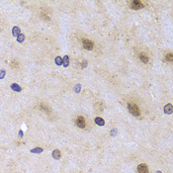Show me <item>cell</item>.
Wrapping results in <instances>:
<instances>
[{"instance_id":"obj_11","label":"cell","mask_w":173,"mask_h":173,"mask_svg":"<svg viewBox=\"0 0 173 173\" xmlns=\"http://www.w3.org/2000/svg\"><path fill=\"white\" fill-rule=\"evenodd\" d=\"M40 109H41L42 111H44V112H46V113H48V112H50V109H49V107L46 105H45V104H41L40 105Z\"/></svg>"},{"instance_id":"obj_1","label":"cell","mask_w":173,"mask_h":173,"mask_svg":"<svg viewBox=\"0 0 173 173\" xmlns=\"http://www.w3.org/2000/svg\"><path fill=\"white\" fill-rule=\"evenodd\" d=\"M128 109H129L130 113H131L132 116L138 117L139 115H141V110H139V108L137 107V105H136L134 103H130L128 105Z\"/></svg>"},{"instance_id":"obj_2","label":"cell","mask_w":173,"mask_h":173,"mask_svg":"<svg viewBox=\"0 0 173 173\" xmlns=\"http://www.w3.org/2000/svg\"><path fill=\"white\" fill-rule=\"evenodd\" d=\"M130 5H131V8L134 10H138V9L143 8V4L139 0H132V1L130 2Z\"/></svg>"},{"instance_id":"obj_3","label":"cell","mask_w":173,"mask_h":173,"mask_svg":"<svg viewBox=\"0 0 173 173\" xmlns=\"http://www.w3.org/2000/svg\"><path fill=\"white\" fill-rule=\"evenodd\" d=\"M75 124H76V126H77L78 128H80V129H84V128H85V126H86L85 119H84L82 116L77 117L76 121H75Z\"/></svg>"},{"instance_id":"obj_14","label":"cell","mask_w":173,"mask_h":173,"mask_svg":"<svg viewBox=\"0 0 173 173\" xmlns=\"http://www.w3.org/2000/svg\"><path fill=\"white\" fill-rule=\"evenodd\" d=\"M165 59L168 61H173V55L171 54V52H169V54L165 55Z\"/></svg>"},{"instance_id":"obj_10","label":"cell","mask_w":173,"mask_h":173,"mask_svg":"<svg viewBox=\"0 0 173 173\" xmlns=\"http://www.w3.org/2000/svg\"><path fill=\"white\" fill-rule=\"evenodd\" d=\"M11 88L13 89V90H15V91H18V92H20L22 89H21V87L18 85V84H16V83H13L12 85H11Z\"/></svg>"},{"instance_id":"obj_15","label":"cell","mask_w":173,"mask_h":173,"mask_svg":"<svg viewBox=\"0 0 173 173\" xmlns=\"http://www.w3.org/2000/svg\"><path fill=\"white\" fill-rule=\"evenodd\" d=\"M25 40V36L23 35V34H20L19 36H18V39H17V41L19 42V43H22L23 41Z\"/></svg>"},{"instance_id":"obj_6","label":"cell","mask_w":173,"mask_h":173,"mask_svg":"<svg viewBox=\"0 0 173 173\" xmlns=\"http://www.w3.org/2000/svg\"><path fill=\"white\" fill-rule=\"evenodd\" d=\"M138 57H139V59H141V61H142L143 63H148V62L149 61V57L148 56V55H146V54H144V52H142V54H139Z\"/></svg>"},{"instance_id":"obj_16","label":"cell","mask_w":173,"mask_h":173,"mask_svg":"<svg viewBox=\"0 0 173 173\" xmlns=\"http://www.w3.org/2000/svg\"><path fill=\"white\" fill-rule=\"evenodd\" d=\"M63 65L64 66H67L68 65V62H69V59H68V56H65L64 57H63Z\"/></svg>"},{"instance_id":"obj_17","label":"cell","mask_w":173,"mask_h":173,"mask_svg":"<svg viewBox=\"0 0 173 173\" xmlns=\"http://www.w3.org/2000/svg\"><path fill=\"white\" fill-rule=\"evenodd\" d=\"M31 151H32V152H42V151H43V149H42V148H35V149H32Z\"/></svg>"},{"instance_id":"obj_4","label":"cell","mask_w":173,"mask_h":173,"mask_svg":"<svg viewBox=\"0 0 173 173\" xmlns=\"http://www.w3.org/2000/svg\"><path fill=\"white\" fill-rule=\"evenodd\" d=\"M82 45H83V48L85 50H87V51H91L93 49V46H94V44H93V42H91L90 40H87V39L83 40Z\"/></svg>"},{"instance_id":"obj_8","label":"cell","mask_w":173,"mask_h":173,"mask_svg":"<svg viewBox=\"0 0 173 173\" xmlns=\"http://www.w3.org/2000/svg\"><path fill=\"white\" fill-rule=\"evenodd\" d=\"M95 124H97L98 126H104L105 125V122H104V120L102 119V118H100V117H97V118H95Z\"/></svg>"},{"instance_id":"obj_9","label":"cell","mask_w":173,"mask_h":173,"mask_svg":"<svg viewBox=\"0 0 173 173\" xmlns=\"http://www.w3.org/2000/svg\"><path fill=\"white\" fill-rule=\"evenodd\" d=\"M52 156H54V158H56V159L61 158V152H59V150L58 149L54 150V152H52Z\"/></svg>"},{"instance_id":"obj_13","label":"cell","mask_w":173,"mask_h":173,"mask_svg":"<svg viewBox=\"0 0 173 173\" xmlns=\"http://www.w3.org/2000/svg\"><path fill=\"white\" fill-rule=\"evenodd\" d=\"M20 34H21V32H20V29L18 27H14V28H13V35L18 37Z\"/></svg>"},{"instance_id":"obj_20","label":"cell","mask_w":173,"mask_h":173,"mask_svg":"<svg viewBox=\"0 0 173 173\" xmlns=\"http://www.w3.org/2000/svg\"><path fill=\"white\" fill-rule=\"evenodd\" d=\"M156 173H161V171H157V172H156Z\"/></svg>"},{"instance_id":"obj_7","label":"cell","mask_w":173,"mask_h":173,"mask_svg":"<svg viewBox=\"0 0 173 173\" xmlns=\"http://www.w3.org/2000/svg\"><path fill=\"white\" fill-rule=\"evenodd\" d=\"M164 113L165 114H172L173 113V106L171 104H166L164 106Z\"/></svg>"},{"instance_id":"obj_5","label":"cell","mask_w":173,"mask_h":173,"mask_svg":"<svg viewBox=\"0 0 173 173\" xmlns=\"http://www.w3.org/2000/svg\"><path fill=\"white\" fill-rule=\"evenodd\" d=\"M137 171L138 173H148V165L144 164V163H142L137 166Z\"/></svg>"},{"instance_id":"obj_12","label":"cell","mask_w":173,"mask_h":173,"mask_svg":"<svg viewBox=\"0 0 173 173\" xmlns=\"http://www.w3.org/2000/svg\"><path fill=\"white\" fill-rule=\"evenodd\" d=\"M55 61H56V63L57 65H61V64L63 63V59H62L61 56H57V57H56Z\"/></svg>"},{"instance_id":"obj_18","label":"cell","mask_w":173,"mask_h":173,"mask_svg":"<svg viewBox=\"0 0 173 173\" xmlns=\"http://www.w3.org/2000/svg\"><path fill=\"white\" fill-rule=\"evenodd\" d=\"M5 75V70H1V72H0V79H2Z\"/></svg>"},{"instance_id":"obj_19","label":"cell","mask_w":173,"mask_h":173,"mask_svg":"<svg viewBox=\"0 0 173 173\" xmlns=\"http://www.w3.org/2000/svg\"><path fill=\"white\" fill-rule=\"evenodd\" d=\"M76 91H80V85H77V88H76Z\"/></svg>"}]
</instances>
